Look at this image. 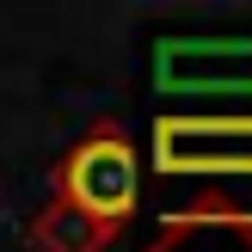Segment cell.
<instances>
[{"label": "cell", "instance_id": "2", "mask_svg": "<svg viewBox=\"0 0 252 252\" xmlns=\"http://www.w3.org/2000/svg\"><path fill=\"white\" fill-rule=\"evenodd\" d=\"M148 166L160 179H252V111H160Z\"/></svg>", "mask_w": 252, "mask_h": 252}, {"label": "cell", "instance_id": "4", "mask_svg": "<svg viewBox=\"0 0 252 252\" xmlns=\"http://www.w3.org/2000/svg\"><path fill=\"white\" fill-rule=\"evenodd\" d=\"M25 246L31 252H105L111 234L93 228L86 216H74V209H62V203H43L25 221Z\"/></svg>", "mask_w": 252, "mask_h": 252}, {"label": "cell", "instance_id": "3", "mask_svg": "<svg viewBox=\"0 0 252 252\" xmlns=\"http://www.w3.org/2000/svg\"><path fill=\"white\" fill-rule=\"evenodd\" d=\"M154 86L185 98L209 93H252V37H160L154 43Z\"/></svg>", "mask_w": 252, "mask_h": 252}, {"label": "cell", "instance_id": "1", "mask_svg": "<svg viewBox=\"0 0 252 252\" xmlns=\"http://www.w3.org/2000/svg\"><path fill=\"white\" fill-rule=\"evenodd\" d=\"M49 203L86 216L93 228H105L117 240L142 203V154H135L129 129L123 123H86L49 172Z\"/></svg>", "mask_w": 252, "mask_h": 252}]
</instances>
